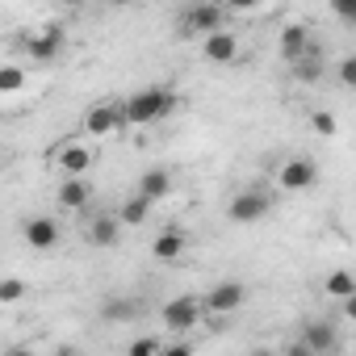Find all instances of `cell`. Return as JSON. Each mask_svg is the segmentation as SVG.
Wrapping results in <instances>:
<instances>
[{
  "label": "cell",
  "mask_w": 356,
  "mask_h": 356,
  "mask_svg": "<svg viewBox=\"0 0 356 356\" xmlns=\"http://www.w3.org/2000/svg\"><path fill=\"white\" fill-rule=\"evenodd\" d=\"M239 55V42H235V34H227V30H218V34H206V59L210 63H231Z\"/></svg>",
  "instance_id": "cell-12"
},
{
  "label": "cell",
  "mask_w": 356,
  "mask_h": 356,
  "mask_svg": "<svg viewBox=\"0 0 356 356\" xmlns=\"http://www.w3.org/2000/svg\"><path fill=\"white\" fill-rule=\"evenodd\" d=\"M306 47H310V30L302 26V22H293V26H285L281 30V55L285 59H306Z\"/></svg>",
  "instance_id": "cell-11"
},
{
  "label": "cell",
  "mask_w": 356,
  "mask_h": 356,
  "mask_svg": "<svg viewBox=\"0 0 356 356\" xmlns=\"http://www.w3.org/2000/svg\"><path fill=\"white\" fill-rule=\"evenodd\" d=\"M314 130L318 134H335V118L331 113H314Z\"/></svg>",
  "instance_id": "cell-25"
},
{
  "label": "cell",
  "mask_w": 356,
  "mask_h": 356,
  "mask_svg": "<svg viewBox=\"0 0 356 356\" xmlns=\"http://www.w3.org/2000/svg\"><path fill=\"white\" fill-rule=\"evenodd\" d=\"M172 105H176V97H172L168 88H143V92H134V97L122 105V113H126L130 126H151V122H159Z\"/></svg>",
  "instance_id": "cell-1"
},
{
  "label": "cell",
  "mask_w": 356,
  "mask_h": 356,
  "mask_svg": "<svg viewBox=\"0 0 356 356\" xmlns=\"http://www.w3.org/2000/svg\"><path fill=\"white\" fill-rule=\"evenodd\" d=\"M339 80H343L348 88L356 84V59H343V63H339Z\"/></svg>",
  "instance_id": "cell-24"
},
{
  "label": "cell",
  "mask_w": 356,
  "mask_h": 356,
  "mask_svg": "<svg viewBox=\"0 0 356 356\" xmlns=\"http://www.w3.org/2000/svg\"><path fill=\"white\" fill-rule=\"evenodd\" d=\"M197 314H202V302H197V298H172V302L163 306V323H168V331H176V335L193 331Z\"/></svg>",
  "instance_id": "cell-2"
},
{
  "label": "cell",
  "mask_w": 356,
  "mask_h": 356,
  "mask_svg": "<svg viewBox=\"0 0 356 356\" xmlns=\"http://www.w3.org/2000/svg\"><path fill=\"white\" fill-rule=\"evenodd\" d=\"M17 42L30 51V59L47 63V59H55V55L63 51V30H59V26H51V30H38V34H22Z\"/></svg>",
  "instance_id": "cell-3"
},
{
  "label": "cell",
  "mask_w": 356,
  "mask_h": 356,
  "mask_svg": "<svg viewBox=\"0 0 356 356\" xmlns=\"http://www.w3.org/2000/svg\"><path fill=\"white\" fill-rule=\"evenodd\" d=\"M314 356L323 352V348H331V327H323V323H314V327H306V339H302Z\"/></svg>",
  "instance_id": "cell-20"
},
{
  "label": "cell",
  "mask_w": 356,
  "mask_h": 356,
  "mask_svg": "<svg viewBox=\"0 0 356 356\" xmlns=\"http://www.w3.org/2000/svg\"><path fill=\"white\" fill-rule=\"evenodd\" d=\"M239 302H243V285L239 281H227V285H214L202 306L214 310V314H231V310H239Z\"/></svg>",
  "instance_id": "cell-7"
},
{
  "label": "cell",
  "mask_w": 356,
  "mask_h": 356,
  "mask_svg": "<svg viewBox=\"0 0 356 356\" xmlns=\"http://www.w3.org/2000/svg\"><path fill=\"white\" fill-rule=\"evenodd\" d=\"M252 356H277V352H268V348H260V352H252Z\"/></svg>",
  "instance_id": "cell-31"
},
{
  "label": "cell",
  "mask_w": 356,
  "mask_h": 356,
  "mask_svg": "<svg viewBox=\"0 0 356 356\" xmlns=\"http://www.w3.org/2000/svg\"><path fill=\"white\" fill-rule=\"evenodd\" d=\"M118 126H126V113H122V105H113V101L88 109V118H84V130H88V134H113Z\"/></svg>",
  "instance_id": "cell-5"
},
{
  "label": "cell",
  "mask_w": 356,
  "mask_h": 356,
  "mask_svg": "<svg viewBox=\"0 0 356 356\" xmlns=\"http://www.w3.org/2000/svg\"><path fill=\"white\" fill-rule=\"evenodd\" d=\"M151 252H155V260H176V256L185 252V235L181 231H163V235H155Z\"/></svg>",
  "instance_id": "cell-14"
},
{
  "label": "cell",
  "mask_w": 356,
  "mask_h": 356,
  "mask_svg": "<svg viewBox=\"0 0 356 356\" xmlns=\"http://www.w3.org/2000/svg\"><path fill=\"white\" fill-rule=\"evenodd\" d=\"M118 231H122V227H118V218H97V222H92V231H88V239H92L97 248H109V243L118 239Z\"/></svg>",
  "instance_id": "cell-18"
},
{
  "label": "cell",
  "mask_w": 356,
  "mask_h": 356,
  "mask_svg": "<svg viewBox=\"0 0 356 356\" xmlns=\"http://www.w3.org/2000/svg\"><path fill=\"white\" fill-rule=\"evenodd\" d=\"M285 356H314V352H310V348L298 339V343H289V348H285Z\"/></svg>",
  "instance_id": "cell-27"
},
{
  "label": "cell",
  "mask_w": 356,
  "mask_h": 356,
  "mask_svg": "<svg viewBox=\"0 0 356 356\" xmlns=\"http://www.w3.org/2000/svg\"><path fill=\"white\" fill-rule=\"evenodd\" d=\"M323 289H327L331 298L348 302V298L356 293V281H352V273H343V268H339V273H331V277H327V285H323Z\"/></svg>",
  "instance_id": "cell-17"
},
{
  "label": "cell",
  "mask_w": 356,
  "mask_h": 356,
  "mask_svg": "<svg viewBox=\"0 0 356 356\" xmlns=\"http://www.w3.org/2000/svg\"><path fill=\"white\" fill-rule=\"evenodd\" d=\"M26 88V67H0V97Z\"/></svg>",
  "instance_id": "cell-19"
},
{
  "label": "cell",
  "mask_w": 356,
  "mask_h": 356,
  "mask_svg": "<svg viewBox=\"0 0 356 356\" xmlns=\"http://www.w3.org/2000/svg\"><path fill=\"white\" fill-rule=\"evenodd\" d=\"M159 356H193L189 343H172V348H159Z\"/></svg>",
  "instance_id": "cell-26"
},
{
  "label": "cell",
  "mask_w": 356,
  "mask_h": 356,
  "mask_svg": "<svg viewBox=\"0 0 356 356\" xmlns=\"http://www.w3.org/2000/svg\"><path fill=\"white\" fill-rule=\"evenodd\" d=\"M26 298V281L22 277H5L0 281V302H22Z\"/></svg>",
  "instance_id": "cell-21"
},
{
  "label": "cell",
  "mask_w": 356,
  "mask_h": 356,
  "mask_svg": "<svg viewBox=\"0 0 356 356\" xmlns=\"http://www.w3.org/2000/svg\"><path fill=\"white\" fill-rule=\"evenodd\" d=\"M264 214H268V197L256 193V189H252V193H239V197L231 202V218H235V222H256V218H264Z\"/></svg>",
  "instance_id": "cell-8"
},
{
  "label": "cell",
  "mask_w": 356,
  "mask_h": 356,
  "mask_svg": "<svg viewBox=\"0 0 356 356\" xmlns=\"http://www.w3.org/2000/svg\"><path fill=\"white\" fill-rule=\"evenodd\" d=\"M55 356H76V352L72 348H55Z\"/></svg>",
  "instance_id": "cell-30"
},
{
  "label": "cell",
  "mask_w": 356,
  "mask_h": 356,
  "mask_svg": "<svg viewBox=\"0 0 356 356\" xmlns=\"http://www.w3.org/2000/svg\"><path fill=\"white\" fill-rule=\"evenodd\" d=\"M22 235H26V243L38 248V252H47V248L59 243V227H55V218H30V222L22 227Z\"/></svg>",
  "instance_id": "cell-9"
},
{
  "label": "cell",
  "mask_w": 356,
  "mask_h": 356,
  "mask_svg": "<svg viewBox=\"0 0 356 356\" xmlns=\"http://www.w3.org/2000/svg\"><path fill=\"white\" fill-rule=\"evenodd\" d=\"M314 176H318V172H314L310 159H289V163L281 168V185H285L289 193H298V189H310V185H314Z\"/></svg>",
  "instance_id": "cell-10"
},
{
  "label": "cell",
  "mask_w": 356,
  "mask_h": 356,
  "mask_svg": "<svg viewBox=\"0 0 356 356\" xmlns=\"http://www.w3.org/2000/svg\"><path fill=\"white\" fill-rule=\"evenodd\" d=\"M88 197H92V185H88V181H63V189H59V202H63L67 210L88 206Z\"/></svg>",
  "instance_id": "cell-15"
},
{
  "label": "cell",
  "mask_w": 356,
  "mask_h": 356,
  "mask_svg": "<svg viewBox=\"0 0 356 356\" xmlns=\"http://www.w3.org/2000/svg\"><path fill=\"white\" fill-rule=\"evenodd\" d=\"M181 30H185V38L189 34H218L222 30V9L218 5H193L181 17Z\"/></svg>",
  "instance_id": "cell-4"
},
{
  "label": "cell",
  "mask_w": 356,
  "mask_h": 356,
  "mask_svg": "<svg viewBox=\"0 0 356 356\" xmlns=\"http://www.w3.org/2000/svg\"><path fill=\"white\" fill-rule=\"evenodd\" d=\"M168 189H172L168 172H163V168H155V172H147V176H143V185H138V197H143L147 206H155V202H163V197H168Z\"/></svg>",
  "instance_id": "cell-13"
},
{
  "label": "cell",
  "mask_w": 356,
  "mask_h": 356,
  "mask_svg": "<svg viewBox=\"0 0 356 356\" xmlns=\"http://www.w3.org/2000/svg\"><path fill=\"white\" fill-rule=\"evenodd\" d=\"M126 356H159V339L155 335H143V339H134L130 343V352Z\"/></svg>",
  "instance_id": "cell-22"
},
{
  "label": "cell",
  "mask_w": 356,
  "mask_h": 356,
  "mask_svg": "<svg viewBox=\"0 0 356 356\" xmlns=\"http://www.w3.org/2000/svg\"><path fill=\"white\" fill-rule=\"evenodd\" d=\"M109 318H130V306H109Z\"/></svg>",
  "instance_id": "cell-28"
},
{
  "label": "cell",
  "mask_w": 356,
  "mask_h": 356,
  "mask_svg": "<svg viewBox=\"0 0 356 356\" xmlns=\"http://www.w3.org/2000/svg\"><path fill=\"white\" fill-rule=\"evenodd\" d=\"M88 163H92V151H88V147H76V143L59 147V155H55V168L67 172V181H84Z\"/></svg>",
  "instance_id": "cell-6"
},
{
  "label": "cell",
  "mask_w": 356,
  "mask_h": 356,
  "mask_svg": "<svg viewBox=\"0 0 356 356\" xmlns=\"http://www.w3.org/2000/svg\"><path fill=\"white\" fill-rule=\"evenodd\" d=\"M147 210H151V206H147L143 197H130V202L122 206V214H118V227H143V222H147Z\"/></svg>",
  "instance_id": "cell-16"
},
{
  "label": "cell",
  "mask_w": 356,
  "mask_h": 356,
  "mask_svg": "<svg viewBox=\"0 0 356 356\" xmlns=\"http://www.w3.org/2000/svg\"><path fill=\"white\" fill-rule=\"evenodd\" d=\"M318 72H323V67H318L314 59H298V80H318Z\"/></svg>",
  "instance_id": "cell-23"
},
{
  "label": "cell",
  "mask_w": 356,
  "mask_h": 356,
  "mask_svg": "<svg viewBox=\"0 0 356 356\" xmlns=\"http://www.w3.org/2000/svg\"><path fill=\"white\" fill-rule=\"evenodd\" d=\"M9 356H34V352H30V348H13Z\"/></svg>",
  "instance_id": "cell-29"
}]
</instances>
